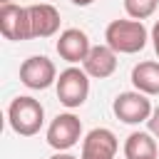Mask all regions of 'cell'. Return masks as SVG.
<instances>
[{
    "instance_id": "1",
    "label": "cell",
    "mask_w": 159,
    "mask_h": 159,
    "mask_svg": "<svg viewBox=\"0 0 159 159\" xmlns=\"http://www.w3.org/2000/svg\"><path fill=\"white\" fill-rule=\"evenodd\" d=\"M104 40L117 55H134L147 47L149 32L139 20H112L104 30Z\"/></svg>"
},
{
    "instance_id": "2",
    "label": "cell",
    "mask_w": 159,
    "mask_h": 159,
    "mask_svg": "<svg viewBox=\"0 0 159 159\" xmlns=\"http://www.w3.org/2000/svg\"><path fill=\"white\" fill-rule=\"evenodd\" d=\"M7 122H10V127H12L15 134H20V137H35L42 129L45 109H42V104L35 97L20 94L7 107Z\"/></svg>"
},
{
    "instance_id": "3",
    "label": "cell",
    "mask_w": 159,
    "mask_h": 159,
    "mask_svg": "<svg viewBox=\"0 0 159 159\" xmlns=\"http://www.w3.org/2000/svg\"><path fill=\"white\" fill-rule=\"evenodd\" d=\"M55 87H57V99L67 109L82 107L87 102V94H89V75L80 67H67L60 72Z\"/></svg>"
},
{
    "instance_id": "4",
    "label": "cell",
    "mask_w": 159,
    "mask_h": 159,
    "mask_svg": "<svg viewBox=\"0 0 159 159\" xmlns=\"http://www.w3.org/2000/svg\"><path fill=\"white\" fill-rule=\"evenodd\" d=\"M20 82L27 89H47L57 82V67L45 55H32L20 65Z\"/></svg>"
},
{
    "instance_id": "5",
    "label": "cell",
    "mask_w": 159,
    "mask_h": 159,
    "mask_svg": "<svg viewBox=\"0 0 159 159\" xmlns=\"http://www.w3.org/2000/svg\"><path fill=\"white\" fill-rule=\"evenodd\" d=\"M112 109H114L117 119L124 122V124L147 122V119L152 117V112H154V107H152V102L147 99V94H142V92H137V89H134V92H122V94H117L114 102H112Z\"/></svg>"
},
{
    "instance_id": "6",
    "label": "cell",
    "mask_w": 159,
    "mask_h": 159,
    "mask_svg": "<svg viewBox=\"0 0 159 159\" xmlns=\"http://www.w3.org/2000/svg\"><path fill=\"white\" fill-rule=\"evenodd\" d=\"M82 137V122L80 117L65 112V114H57L50 127H47V144L57 152H67L72 149Z\"/></svg>"
},
{
    "instance_id": "7",
    "label": "cell",
    "mask_w": 159,
    "mask_h": 159,
    "mask_svg": "<svg viewBox=\"0 0 159 159\" xmlns=\"http://www.w3.org/2000/svg\"><path fill=\"white\" fill-rule=\"evenodd\" d=\"M0 32L5 40L12 42H22V40H32L30 37V17H27V7L7 2L0 5Z\"/></svg>"
},
{
    "instance_id": "8",
    "label": "cell",
    "mask_w": 159,
    "mask_h": 159,
    "mask_svg": "<svg viewBox=\"0 0 159 159\" xmlns=\"http://www.w3.org/2000/svg\"><path fill=\"white\" fill-rule=\"evenodd\" d=\"M117 137L107 127H94L82 139V154L80 159H114L117 157Z\"/></svg>"
},
{
    "instance_id": "9",
    "label": "cell",
    "mask_w": 159,
    "mask_h": 159,
    "mask_svg": "<svg viewBox=\"0 0 159 159\" xmlns=\"http://www.w3.org/2000/svg\"><path fill=\"white\" fill-rule=\"evenodd\" d=\"M55 47H57V55H60L65 62H70V65L84 62L87 55H89V50H92L87 32L80 30V27H70V30L60 32V40H57Z\"/></svg>"
},
{
    "instance_id": "10",
    "label": "cell",
    "mask_w": 159,
    "mask_h": 159,
    "mask_svg": "<svg viewBox=\"0 0 159 159\" xmlns=\"http://www.w3.org/2000/svg\"><path fill=\"white\" fill-rule=\"evenodd\" d=\"M27 17H30V37H52L60 30V12L50 2H37L27 5Z\"/></svg>"
},
{
    "instance_id": "11",
    "label": "cell",
    "mask_w": 159,
    "mask_h": 159,
    "mask_svg": "<svg viewBox=\"0 0 159 159\" xmlns=\"http://www.w3.org/2000/svg\"><path fill=\"white\" fill-rule=\"evenodd\" d=\"M82 70L94 80H107L117 70V52L109 45H94L89 50L87 60L82 62Z\"/></svg>"
},
{
    "instance_id": "12",
    "label": "cell",
    "mask_w": 159,
    "mask_h": 159,
    "mask_svg": "<svg viewBox=\"0 0 159 159\" xmlns=\"http://www.w3.org/2000/svg\"><path fill=\"white\" fill-rule=\"evenodd\" d=\"M132 84L137 92L152 97V94H159V62H152V60H144L139 65L132 67Z\"/></svg>"
},
{
    "instance_id": "13",
    "label": "cell",
    "mask_w": 159,
    "mask_h": 159,
    "mask_svg": "<svg viewBox=\"0 0 159 159\" xmlns=\"http://www.w3.org/2000/svg\"><path fill=\"white\" fill-rule=\"evenodd\" d=\"M159 144L149 132H132L124 142V159H157Z\"/></svg>"
},
{
    "instance_id": "14",
    "label": "cell",
    "mask_w": 159,
    "mask_h": 159,
    "mask_svg": "<svg viewBox=\"0 0 159 159\" xmlns=\"http://www.w3.org/2000/svg\"><path fill=\"white\" fill-rule=\"evenodd\" d=\"M122 2H124V12L132 20H139V22L152 17L157 5H159V0H122Z\"/></svg>"
},
{
    "instance_id": "15",
    "label": "cell",
    "mask_w": 159,
    "mask_h": 159,
    "mask_svg": "<svg viewBox=\"0 0 159 159\" xmlns=\"http://www.w3.org/2000/svg\"><path fill=\"white\" fill-rule=\"evenodd\" d=\"M147 127H149V134L157 139V144H159V107H154V112H152V117L147 119Z\"/></svg>"
},
{
    "instance_id": "16",
    "label": "cell",
    "mask_w": 159,
    "mask_h": 159,
    "mask_svg": "<svg viewBox=\"0 0 159 159\" xmlns=\"http://www.w3.org/2000/svg\"><path fill=\"white\" fill-rule=\"evenodd\" d=\"M152 45H154V52H157V57H159V20H157L154 27H152Z\"/></svg>"
},
{
    "instance_id": "17",
    "label": "cell",
    "mask_w": 159,
    "mask_h": 159,
    "mask_svg": "<svg viewBox=\"0 0 159 159\" xmlns=\"http://www.w3.org/2000/svg\"><path fill=\"white\" fill-rule=\"evenodd\" d=\"M50 159H80V157H72L70 152H57V154H52Z\"/></svg>"
},
{
    "instance_id": "18",
    "label": "cell",
    "mask_w": 159,
    "mask_h": 159,
    "mask_svg": "<svg viewBox=\"0 0 159 159\" xmlns=\"http://www.w3.org/2000/svg\"><path fill=\"white\" fill-rule=\"evenodd\" d=\"M72 2H75V5H80V7H87V5H92L94 0H72Z\"/></svg>"
},
{
    "instance_id": "19",
    "label": "cell",
    "mask_w": 159,
    "mask_h": 159,
    "mask_svg": "<svg viewBox=\"0 0 159 159\" xmlns=\"http://www.w3.org/2000/svg\"><path fill=\"white\" fill-rule=\"evenodd\" d=\"M0 2H2V5H7V2H12V0H0Z\"/></svg>"
}]
</instances>
